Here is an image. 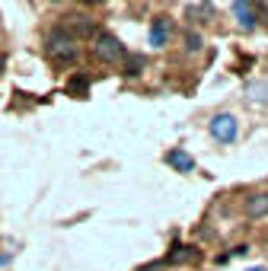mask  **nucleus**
<instances>
[{
  "label": "nucleus",
  "mask_w": 268,
  "mask_h": 271,
  "mask_svg": "<svg viewBox=\"0 0 268 271\" xmlns=\"http://www.w3.org/2000/svg\"><path fill=\"white\" fill-rule=\"evenodd\" d=\"M42 51L55 61V64H74L77 58H80V48H77V42L67 36L61 29H51L45 42H42Z\"/></svg>",
  "instance_id": "nucleus-1"
},
{
  "label": "nucleus",
  "mask_w": 268,
  "mask_h": 271,
  "mask_svg": "<svg viewBox=\"0 0 268 271\" xmlns=\"http://www.w3.org/2000/svg\"><path fill=\"white\" fill-rule=\"evenodd\" d=\"M125 45H122V39L115 36V32H106V29H99L96 36H93V58H99L102 64H118V61H125Z\"/></svg>",
  "instance_id": "nucleus-2"
},
{
  "label": "nucleus",
  "mask_w": 268,
  "mask_h": 271,
  "mask_svg": "<svg viewBox=\"0 0 268 271\" xmlns=\"http://www.w3.org/2000/svg\"><path fill=\"white\" fill-rule=\"evenodd\" d=\"M61 32H67L74 42L77 39H93L96 36V20H93L90 13H80V10H71V13H64V26H61Z\"/></svg>",
  "instance_id": "nucleus-3"
},
{
  "label": "nucleus",
  "mask_w": 268,
  "mask_h": 271,
  "mask_svg": "<svg viewBox=\"0 0 268 271\" xmlns=\"http://www.w3.org/2000/svg\"><path fill=\"white\" fill-rule=\"evenodd\" d=\"M236 134H239V121L233 118V115H214L211 118V137L214 141H220V144H233L236 141Z\"/></svg>",
  "instance_id": "nucleus-4"
},
{
  "label": "nucleus",
  "mask_w": 268,
  "mask_h": 271,
  "mask_svg": "<svg viewBox=\"0 0 268 271\" xmlns=\"http://www.w3.org/2000/svg\"><path fill=\"white\" fill-rule=\"evenodd\" d=\"M169 36H172L169 16H153V20H150V45L153 48H166L169 45Z\"/></svg>",
  "instance_id": "nucleus-5"
},
{
  "label": "nucleus",
  "mask_w": 268,
  "mask_h": 271,
  "mask_svg": "<svg viewBox=\"0 0 268 271\" xmlns=\"http://www.w3.org/2000/svg\"><path fill=\"white\" fill-rule=\"evenodd\" d=\"M230 10H233V16H236L239 29L252 32L255 26H258V13H255V4H243V0H236V4H233Z\"/></svg>",
  "instance_id": "nucleus-6"
},
{
  "label": "nucleus",
  "mask_w": 268,
  "mask_h": 271,
  "mask_svg": "<svg viewBox=\"0 0 268 271\" xmlns=\"http://www.w3.org/2000/svg\"><path fill=\"white\" fill-rule=\"evenodd\" d=\"M246 217L249 220H262L268 217V191H255L246 198Z\"/></svg>",
  "instance_id": "nucleus-7"
},
{
  "label": "nucleus",
  "mask_w": 268,
  "mask_h": 271,
  "mask_svg": "<svg viewBox=\"0 0 268 271\" xmlns=\"http://www.w3.org/2000/svg\"><path fill=\"white\" fill-rule=\"evenodd\" d=\"M198 258H201V249L198 246H176L163 265H188V261H198Z\"/></svg>",
  "instance_id": "nucleus-8"
},
{
  "label": "nucleus",
  "mask_w": 268,
  "mask_h": 271,
  "mask_svg": "<svg viewBox=\"0 0 268 271\" xmlns=\"http://www.w3.org/2000/svg\"><path fill=\"white\" fill-rule=\"evenodd\" d=\"M166 163H169L176 172H192V169H195V156H188L182 147H172V150L166 153Z\"/></svg>",
  "instance_id": "nucleus-9"
},
{
  "label": "nucleus",
  "mask_w": 268,
  "mask_h": 271,
  "mask_svg": "<svg viewBox=\"0 0 268 271\" xmlns=\"http://www.w3.org/2000/svg\"><path fill=\"white\" fill-rule=\"evenodd\" d=\"M147 71V58L144 55H125V61H122V74L128 77V80H137Z\"/></svg>",
  "instance_id": "nucleus-10"
},
{
  "label": "nucleus",
  "mask_w": 268,
  "mask_h": 271,
  "mask_svg": "<svg viewBox=\"0 0 268 271\" xmlns=\"http://www.w3.org/2000/svg\"><path fill=\"white\" fill-rule=\"evenodd\" d=\"M188 16H192V23L207 26V23H214V7L211 4H192L188 7Z\"/></svg>",
  "instance_id": "nucleus-11"
},
{
  "label": "nucleus",
  "mask_w": 268,
  "mask_h": 271,
  "mask_svg": "<svg viewBox=\"0 0 268 271\" xmlns=\"http://www.w3.org/2000/svg\"><path fill=\"white\" fill-rule=\"evenodd\" d=\"M86 90H90V77H86L83 71L67 77V96H86Z\"/></svg>",
  "instance_id": "nucleus-12"
},
{
  "label": "nucleus",
  "mask_w": 268,
  "mask_h": 271,
  "mask_svg": "<svg viewBox=\"0 0 268 271\" xmlns=\"http://www.w3.org/2000/svg\"><path fill=\"white\" fill-rule=\"evenodd\" d=\"M182 42H185V51H201V45H204L201 32H192V29H188L185 36H182Z\"/></svg>",
  "instance_id": "nucleus-13"
},
{
  "label": "nucleus",
  "mask_w": 268,
  "mask_h": 271,
  "mask_svg": "<svg viewBox=\"0 0 268 271\" xmlns=\"http://www.w3.org/2000/svg\"><path fill=\"white\" fill-rule=\"evenodd\" d=\"M4 67H7V58H4V55H0V74H4Z\"/></svg>",
  "instance_id": "nucleus-14"
}]
</instances>
